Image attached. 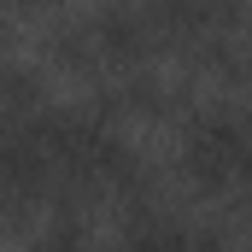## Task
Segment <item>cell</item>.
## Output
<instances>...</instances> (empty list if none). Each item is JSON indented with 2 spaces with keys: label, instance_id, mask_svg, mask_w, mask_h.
<instances>
[{
  "label": "cell",
  "instance_id": "6da1fadb",
  "mask_svg": "<svg viewBox=\"0 0 252 252\" xmlns=\"http://www.w3.org/2000/svg\"><path fill=\"white\" fill-rule=\"evenodd\" d=\"M188 164L199 182L235 188L247 176V129H241V118H199L188 129Z\"/></svg>",
  "mask_w": 252,
  "mask_h": 252
}]
</instances>
